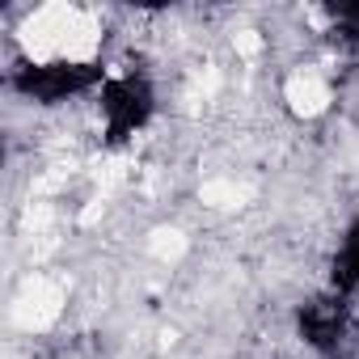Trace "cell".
<instances>
[{"label": "cell", "mask_w": 359, "mask_h": 359, "mask_svg": "<svg viewBox=\"0 0 359 359\" xmlns=\"http://www.w3.org/2000/svg\"><path fill=\"white\" fill-rule=\"evenodd\" d=\"M325 13L334 18V26L342 30V39H346V43H355V39H359V5H330Z\"/></svg>", "instance_id": "obj_5"}, {"label": "cell", "mask_w": 359, "mask_h": 359, "mask_svg": "<svg viewBox=\"0 0 359 359\" xmlns=\"http://www.w3.org/2000/svg\"><path fill=\"white\" fill-rule=\"evenodd\" d=\"M106 64L102 60H30L22 68H13L9 85L39 102V106H60L68 97H81L97 85H106Z\"/></svg>", "instance_id": "obj_1"}, {"label": "cell", "mask_w": 359, "mask_h": 359, "mask_svg": "<svg viewBox=\"0 0 359 359\" xmlns=\"http://www.w3.org/2000/svg\"><path fill=\"white\" fill-rule=\"evenodd\" d=\"M330 283L338 296H359V220H351L338 254H334V271H330Z\"/></svg>", "instance_id": "obj_4"}, {"label": "cell", "mask_w": 359, "mask_h": 359, "mask_svg": "<svg viewBox=\"0 0 359 359\" xmlns=\"http://www.w3.org/2000/svg\"><path fill=\"white\" fill-rule=\"evenodd\" d=\"M296 325H300V338L321 351V355H338L351 338V304L346 296L330 292V296H313L300 304L296 313Z\"/></svg>", "instance_id": "obj_3"}, {"label": "cell", "mask_w": 359, "mask_h": 359, "mask_svg": "<svg viewBox=\"0 0 359 359\" xmlns=\"http://www.w3.org/2000/svg\"><path fill=\"white\" fill-rule=\"evenodd\" d=\"M152 85L144 72H123V76H110L97 93V110H102V131L110 144H123L131 140L148 114H152Z\"/></svg>", "instance_id": "obj_2"}]
</instances>
